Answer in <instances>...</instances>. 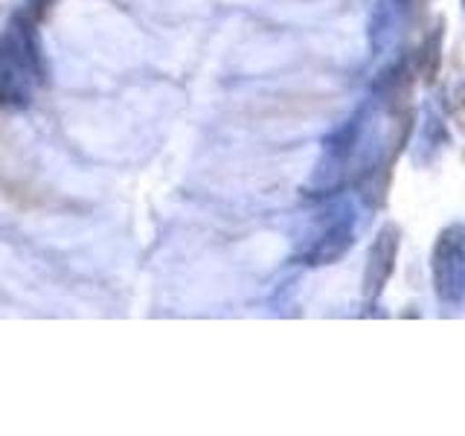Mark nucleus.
I'll return each instance as SVG.
<instances>
[{
	"mask_svg": "<svg viewBox=\"0 0 465 436\" xmlns=\"http://www.w3.org/2000/svg\"><path fill=\"white\" fill-rule=\"evenodd\" d=\"M47 79L41 41L35 24L26 15H15L6 29H0V102L29 105L35 84Z\"/></svg>",
	"mask_w": 465,
	"mask_h": 436,
	"instance_id": "nucleus-1",
	"label": "nucleus"
},
{
	"mask_svg": "<svg viewBox=\"0 0 465 436\" xmlns=\"http://www.w3.org/2000/svg\"><path fill=\"white\" fill-rule=\"evenodd\" d=\"M401 233L396 224H384L378 230V236L372 239L370 256H367V268H363V300L375 302L381 297V291L387 288L392 271H396V259H399V244H401Z\"/></svg>",
	"mask_w": 465,
	"mask_h": 436,
	"instance_id": "nucleus-4",
	"label": "nucleus"
},
{
	"mask_svg": "<svg viewBox=\"0 0 465 436\" xmlns=\"http://www.w3.org/2000/svg\"><path fill=\"white\" fill-rule=\"evenodd\" d=\"M430 280L440 302H465V224L440 230L430 251Z\"/></svg>",
	"mask_w": 465,
	"mask_h": 436,
	"instance_id": "nucleus-2",
	"label": "nucleus"
},
{
	"mask_svg": "<svg viewBox=\"0 0 465 436\" xmlns=\"http://www.w3.org/2000/svg\"><path fill=\"white\" fill-rule=\"evenodd\" d=\"M454 108H457L460 120H462V125H465V84L457 87V94H454Z\"/></svg>",
	"mask_w": 465,
	"mask_h": 436,
	"instance_id": "nucleus-5",
	"label": "nucleus"
},
{
	"mask_svg": "<svg viewBox=\"0 0 465 436\" xmlns=\"http://www.w3.org/2000/svg\"><path fill=\"white\" fill-rule=\"evenodd\" d=\"M50 4H53V0H26V6L33 9V12H38V15H41L44 9H47Z\"/></svg>",
	"mask_w": 465,
	"mask_h": 436,
	"instance_id": "nucleus-6",
	"label": "nucleus"
},
{
	"mask_svg": "<svg viewBox=\"0 0 465 436\" xmlns=\"http://www.w3.org/2000/svg\"><path fill=\"white\" fill-rule=\"evenodd\" d=\"M462 6H465V0H462Z\"/></svg>",
	"mask_w": 465,
	"mask_h": 436,
	"instance_id": "nucleus-7",
	"label": "nucleus"
},
{
	"mask_svg": "<svg viewBox=\"0 0 465 436\" xmlns=\"http://www.w3.org/2000/svg\"><path fill=\"white\" fill-rule=\"evenodd\" d=\"M352 242H355V213L352 207H343L329 213L326 222L320 224L317 236L302 251V256L309 265H331V262H338L352 247Z\"/></svg>",
	"mask_w": 465,
	"mask_h": 436,
	"instance_id": "nucleus-3",
	"label": "nucleus"
}]
</instances>
